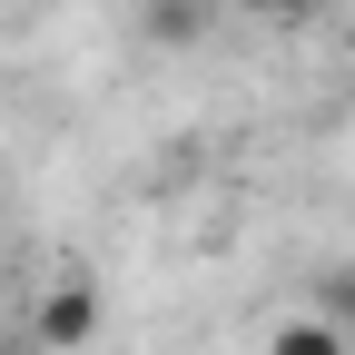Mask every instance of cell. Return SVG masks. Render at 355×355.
Returning <instances> with one entry per match:
<instances>
[{"mask_svg": "<svg viewBox=\"0 0 355 355\" xmlns=\"http://www.w3.org/2000/svg\"><path fill=\"white\" fill-rule=\"evenodd\" d=\"M99 316H109V296L89 286V277H60V286H40V296H30L20 345H30V355H79L89 336H99Z\"/></svg>", "mask_w": 355, "mask_h": 355, "instance_id": "6da1fadb", "label": "cell"}, {"mask_svg": "<svg viewBox=\"0 0 355 355\" xmlns=\"http://www.w3.org/2000/svg\"><path fill=\"white\" fill-rule=\"evenodd\" d=\"M266 355H355V336L336 316H277L266 326Z\"/></svg>", "mask_w": 355, "mask_h": 355, "instance_id": "7a4b0ae2", "label": "cell"}, {"mask_svg": "<svg viewBox=\"0 0 355 355\" xmlns=\"http://www.w3.org/2000/svg\"><path fill=\"white\" fill-rule=\"evenodd\" d=\"M139 20L158 50H188V40H207V0H139Z\"/></svg>", "mask_w": 355, "mask_h": 355, "instance_id": "3957f363", "label": "cell"}, {"mask_svg": "<svg viewBox=\"0 0 355 355\" xmlns=\"http://www.w3.org/2000/svg\"><path fill=\"white\" fill-rule=\"evenodd\" d=\"M237 20H257V30H306L316 20V0H227Z\"/></svg>", "mask_w": 355, "mask_h": 355, "instance_id": "277c9868", "label": "cell"}, {"mask_svg": "<svg viewBox=\"0 0 355 355\" xmlns=\"http://www.w3.org/2000/svg\"><path fill=\"white\" fill-rule=\"evenodd\" d=\"M0 355H30V345H0Z\"/></svg>", "mask_w": 355, "mask_h": 355, "instance_id": "5b68a950", "label": "cell"}]
</instances>
